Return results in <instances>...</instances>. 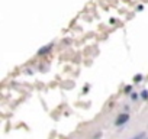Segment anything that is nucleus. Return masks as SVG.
Listing matches in <instances>:
<instances>
[{
	"label": "nucleus",
	"mask_w": 148,
	"mask_h": 139,
	"mask_svg": "<svg viewBox=\"0 0 148 139\" xmlns=\"http://www.w3.org/2000/svg\"><path fill=\"white\" fill-rule=\"evenodd\" d=\"M145 138V133L142 132V133H139V135H136V136H134L132 139H144Z\"/></svg>",
	"instance_id": "f03ea898"
},
{
	"label": "nucleus",
	"mask_w": 148,
	"mask_h": 139,
	"mask_svg": "<svg viewBox=\"0 0 148 139\" xmlns=\"http://www.w3.org/2000/svg\"><path fill=\"white\" fill-rule=\"evenodd\" d=\"M128 119H129V116H128V114H122V116L116 120V125H118V126H121V125H123L125 122H128Z\"/></svg>",
	"instance_id": "f257e3e1"
}]
</instances>
